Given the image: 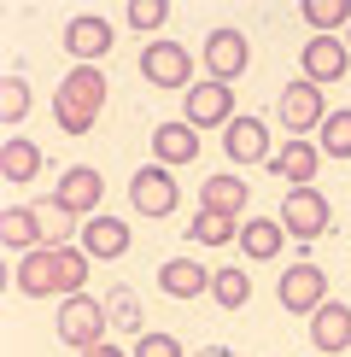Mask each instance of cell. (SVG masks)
I'll return each mask as SVG.
<instances>
[{
  "mask_svg": "<svg viewBox=\"0 0 351 357\" xmlns=\"http://www.w3.org/2000/svg\"><path fill=\"white\" fill-rule=\"evenodd\" d=\"M164 0H129V24H135V29H158V24H164Z\"/></svg>",
  "mask_w": 351,
  "mask_h": 357,
  "instance_id": "d6a6232c",
  "label": "cell"
},
{
  "mask_svg": "<svg viewBox=\"0 0 351 357\" xmlns=\"http://www.w3.org/2000/svg\"><path fill=\"white\" fill-rule=\"evenodd\" d=\"M158 287L170 293V299H199V293H211V270L194 258H170L164 270H158Z\"/></svg>",
  "mask_w": 351,
  "mask_h": 357,
  "instance_id": "ffe728a7",
  "label": "cell"
},
{
  "mask_svg": "<svg viewBox=\"0 0 351 357\" xmlns=\"http://www.w3.org/2000/svg\"><path fill=\"white\" fill-rule=\"evenodd\" d=\"M322 153L328 158H351V112H328L322 117Z\"/></svg>",
  "mask_w": 351,
  "mask_h": 357,
  "instance_id": "83f0119b",
  "label": "cell"
},
{
  "mask_svg": "<svg viewBox=\"0 0 351 357\" xmlns=\"http://www.w3.org/2000/svg\"><path fill=\"white\" fill-rule=\"evenodd\" d=\"M65 47H70V59H106L111 53V24L106 18H94V12H88V18H70L65 24Z\"/></svg>",
  "mask_w": 351,
  "mask_h": 357,
  "instance_id": "ac0fdd59",
  "label": "cell"
},
{
  "mask_svg": "<svg viewBox=\"0 0 351 357\" xmlns=\"http://www.w3.org/2000/svg\"><path fill=\"white\" fill-rule=\"evenodd\" d=\"M36 170H41V146L24 141V135H6V146H0V176L6 182H29Z\"/></svg>",
  "mask_w": 351,
  "mask_h": 357,
  "instance_id": "603a6c76",
  "label": "cell"
},
{
  "mask_svg": "<svg viewBox=\"0 0 351 357\" xmlns=\"http://www.w3.org/2000/svg\"><path fill=\"white\" fill-rule=\"evenodd\" d=\"M106 112V70L94 65H77L70 77H58V94H53V123L65 135H88Z\"/></svg>",
  "mask_w": 351,
  "mask_h": 357,
  "instance_id": "6da1fadb",
  "label": "cell"
},
{
  "mask_svg": "<svg viewBox=\"0 0 351 357\" xmlns=\"http://www.w3.org/2000/svg\"><path fill=\"white\" fill-rule=\"evenodd\" d=\"M36 217H41V234H47V246H53V241L65 246L70 222H77V217H70V211H65V205H58V199H41V205H36Z\"/></svg>",
  "mask_w": 351,
  "mask_h": 357,
  "instance_id": "f1b7e54d",
  "label": "cell"
},
{
  "mask_svg": "<svg viewBox=\"0 0 351 357\" xmlns=\"http://www.w3.org/2000/svg\"><path fill=\"white\" fill-rule=\"evenodd\" d=\"M129 205H135L141 217H170L176 211V176L164 165L135 170V182H129Z\"/></svg>",
  "mask_w": 351,
  "mask_h": 357,
  "instance_id": "30bf717a",
  "label": "cell"
},
{
  "mask_svg": "<svg viewBox=\"0 0 351 357\" xmlns=\"http://www.w3.org/2000/svg\"><path fill=\"white\" fill-rule=\"evenodd\" d=\"M304 24L311 29H351V0H304Z\"/></svg>",
  "mask_w": 351,
  "mask_h": 357,
  "instance_id": "484cf974",
  "label": "cell"
},
{
  "mask_svg": "<svg viewBox=\"0 0 351 357\" xmlns=\"http://www.w3.org/2000/svg\"><path fill=\"white\" fill-rule=\"evenodd\" d=\"M199 357H234V351L228 346H211V351H199Z\"/></svg>",
  "mask_w": 351,
  "mask_h": 357,
  "instance_id": "e575fe53",
  "label": "cell"
},
{
  "mask_svg": "<svg viewBox=\"0 0 351 357\" xmlns=\"http://www.w3.org/2000/svg\"><path fill=\"white\" fill-rule=\"evenodd\" d=\"M187 234H194L199 246H228V241H240V217H223V211H199L194 222H187Z\"/></svg>",
  "mask_w": 351,
  "mask_h": 357,
  "instance_id": "cb8c5ba5",
  "label": "cell"
},
{
  "mask_svg": "<svg viewBox=\"0 0 351 357\" xmlns=\"http://www.w3.org/2000/svg\"><path fill=\"white\" fill-rule=\"evenodd\" d=\"M299 65H304V82H340L345 70H351V47L340 36H311L304 41V53H299Z\"/></svg>",
  "mask_w": 351,
  "mask_h": 357,
  "instance_id": "9c48e42d",
  "label": "cell"
},
{
  "mask_svg": "<svg viewBox=\"0 0 351 357\" xmlns=\"http://www.w3.org/2000/svg\"><path fill=\"white\" fill-rule=\"evenodd\" d=\"M53 199L65 205L70 217H94V211H100V199H106V176H100L94 165H70L65 176H58Z\"/></svg>",
  "mask_w": 351,
  "mask_h": 357,
  "instance_id": "52a82bcc",
  "label": "cell"
},
{
  "mask_svg": "<svg viewBox=\"0 0 351 357\" xmlns=\"http://www.w3.org/2000/svg\"><path fill=\"white\" fill-rule=\"evenodd\" d=\"M88 281V252L77 246H58V299H77Z\"/></svg>",
  "mask_w": 351,
  "mask_h": 357,
  "instance_id": "4316f807",
  "label": "cell"
},
{
  "mask_svg": "<svg viewBox=\"0 0 351 357\" xmlns=\"http://www.w3.org/2000/svg\"><path fill=\"white\" fill-rule=\"evenodd\" d=\"M223 146H228L234 165H263V158H270V129H263L258 117H234L223 129Z\"/></svg>",
  "mask_w": 351,
  "mask_h": 357,
  "instance_id": "9a60e30c",
  "label": "cell"
},
{
  "mask_svg": "<svg viewBox=\"0 0 351 357\" xmlns=\"http://www.w3.org/2000/svg\"><path fill=\"white\" fill-rule=\"evenodd\" d=\"M0 117H6V123H24V117H29V82H24V77H6V94H0Z\"/></svg>",
  "mask_w": 351,
  "mask_h": 357,
  "instance_id": "4dcf8cb0",
  "label": "cell"
},
{
  "mask_svg": "<svg viewBox=\"0 0 351 357\" xmlns=\"http://www.w3.org/2000/svg\"><path fill=\"white\" fill-rule=\"evenodd\" d=\"M141 77L153 88H194L187 77H194V59H187V47H176V41H146L141 47Z\"/></svg>",
  "mask_w": 351,
  "mask_h": 357,
  "instance_id": "5b68a950",
  "label": "cell"
},
{
  "mask_svg": "<svg viewBox=\"0 0 351 357\" xmlns=\"http://www.w3.org/2000/svg\"><path fill=\"white\" fill-rule=\"evenodd\" d=\"M0 241H6V252L18 246V252H36V246H47V234H41V217H36V205H6L0 211Z\"/></svg>",
  "mask_w": 351,
  "mask_h": 357,
  "instance_id": "d6986e66",
  "label": "cell"
},
{
  "mask_svg": "<svg viewBox=\"0 0 351 357\" xmlns=\"http://www.w3.org/2000/svg\"><path fill=\"white\" fill-rule=\"evenodd\" d=\"M311 346L322 357H340L351 346V310L345 305H334V299H322L316 305V317H311Z\"/></svg>",
  "mask_w": 351,
  "mask_h": 357,
  "instance_id": "7c38bea8",
  "label": "cell"
},
{
  "mask_svg": "<svg viewBox=\"0 0 351 357\" xmlns=\"http://www.w3.org/2000/svg\"><path fill=\"white\" fill-rule=\"evenodd\" d=\"M275 299H281V310L316 317V305L328 299V275H322L316 264H292V270H281V281H275Z\"/></svg>",
  "mask_w": 351,
  "mask_h": 357,
  "instance_id": "277c9868",
  "label": "cell"
},
{
  "mask_svg": "<svg viewBox=\"0 0 351 357\" xmlns=\"http://www.w3.org/2000/svg\"><path fill=\"white\" fill-rule=\"evenodd\" d=\"M281 229L292 241H316V234L328 229V199H322L316 188H292L287 205H281Z\"/></svg>",
  "mask_w": 351,
  "mask_h": 357,
  "instance_id": "8fae6325",
  "label": "cell"
},
{
  "mask_svg": "<svg viewBox=\"0 0 351 357\" xmlns=\"http://www.w3.org/2000/svg\"><path fill=\"white\" fill-rule=\"evenodd\" d=\"M199 199H205V211H223V217H246V182L240 176H205V188H199Z\"/></svg>",
  "mask_w": 351,
  "mask_h": 357,
  "instance_id": "44dd1931",
  "label": "cell"
},
{
  "mask_svg": "<svg viewBox=\"0 0 351 357\" xmlns=\"http://www.w3.org/2000/svg\"><path fill=\"white\" fill-rule=\"evenodd\" d=\"M82 252H88V258H123V252H129V222L123 217H88L82 222Z\"/></svg>",
  "mask_w": 351,
  "mask_h": 357,
  "instance_id": "2e32d148",
  "label": "cell"
},
{
  "mask_svg": "<svg viewBox=\"0 0 351 357\" xmlns=\"http://www.w3.org/2000/svg\"><path fill=\"white\" fill-rule=\"evenodd\" d=\"M153 158H158L164 170L194 165V158H199V129H194V123H158V129H153Z\"/></svg>",
  "mask_w": 351,
  "mask_h": 357,
  "instance_id": "4fadbf2b",
  "label": "cell"
},
{
  "mask_svg": "<svg viewBox=\"0 0 351 357\" xmlns=\"http://www.w3.org/2000/svg\"><path fill=\"white\" fill-rule=\"evenodd\" d=\"M182 123H194V129H211V123H234V88L228 82H194L182 94Z\"/></svg>",
  "mask_w": 351,
  "mask_h": 357,
  "instance_id": "3957f363",
  "label": "cell"
},
{
  "mask_svg": "<svg viewBox=\"0 0 351 357\" xmlns=\"http://www.w3.org/2000/svg\"><path fill=\"white\" fill-rule=\"evenodd\" d=\"M275 112H281V123H287L292 141H304L311 129H322V117H328V112H322V88L316 82H287Z\"/></svg>",
  "mask_w": 351,
  "mask_h": 357,
  "instance_id": "ba28073f",
  "label": "cell"
},
{
  "mask_svg": "<svg viewBox=\"0 0 351 357\" xmlns=\"http://www.w3.org/2000/svg\"><path fill=\"white\" fill-rule=\"evenodd\" d=\"M246 65H252L246 29H211V36H205V70H211V82H234V77H246Z\"/></svg>",
  "mask_w": 351,
  "mask_h": 357,
  "instance_id": "8992f818",
  "label": "cell"
},
{
  "mask_svg": "<svg viewBox=\"0 0 351 357\" xmlns=\"http://www.w3.org/2000/svg\"><path fill=\"white\" fill-rule=\"evenodd\" d=\"M18 293H24V299H47V293H58V246L24 252V264H18Z\"/></svg>",
  "mask_w": 351,
  "mask_h": 357,
  "instance_id": "5bb4252c",
  "label": "cell"
},
{
  "mask_svg": "<svg viewBox=\"0 0 351 357\" xmlns=\"http://www.w3.org/2000/svg\"><path fill=\"white\" fill-rule=\"evenodd\" d=\"M316 165H322V146H311V141H287L281 153H270V170L281 176L287 188H311Z\"/></svg>",
  "mask_w": 351,
  "mask_h": 357,
  "instance_id": "e0dca14e",
  "label": "cell"
},
{
  "mask_svg": "<svg viewBox=\"0 0 351 357\" xmlns=\"http://www.w3.org/2000/svg\"><path fill=\"white\" fill-rule=\"evenodd\" d=\"M106 322H111V310L100 299H88V293H77V299L58 305V340L77 346V351H88L94 340H106Z\"/></svg>",
  "mask_w": 351,
  "mask_h": 357,
  "instance_id": "7a4b0ae2",
  "label": "cell"
},
{
  "mask_svg": "<svg viewBox=\"0 0 351 357\" xmlns=\"http://www.w3.org/2000/svg\"><path fill=\"white\" fill-rule=\"evenodd\" d=\"M211 293H217V305H223V310H246V299H252V281H246L240 264H228V270L211 275Z\"/></svg>",
  "mask_w": 351,
  "mask_h": 357,
  "instance_id": "d4e9b609",
  "label": "cell"
},
{
  "mask_svg": "<svg viewBox=\"0 0 351 357\" xmlns=\"http://www.w3.org/2000/svg\"><path fill=\"white\" fill-rule=\"evenodd\" d=\"M345 47H351V29H345Z\"/></svg>",
  "mask_w": 351,
  "mask_h": 357,
  "instance_id": "d590c367",
  "label": "cell"
},
{
  "mask_svg": "<svg viewBox=\"0 0 351 357\" xmlns=\"http://www.w3.org/2000/svg\"><path fill=\"white\" fill-rule=\"evenodd\" d=\"M106 310H111L117 328H141V299H135L129 287H111V293H106Z\"/></svg>",
  "mask_w": 351,
  "mask_h": 357,
  "instance_id": "f546056e",
  "label": "cell"
},
{
  "mask_svg": "<svg viewBox=\"0 0 351 357\" xmlns=\"http://www.w3.org/2000/svg\"><path fill=\"white\" fill-rule=\"evenodd\" d=\"M281 241H287V229H281V222H270V217H246L240 222V246H246V258H252V264H270L275 252H281Z\"/></svg>",
  "mask_w": 351,
  "mask_h": 357,
  "instance_id": "7402d4cb",
  "label": "cell"
},
{
  "mask_svg": "<svg viewBox=\"0 0 351 357\" xmlns=\"http://www.w3.org/2000/svg\"><path fill=\"white\" fill-rule=\"evenodd\" d=\"M135 357H182V340H176V334H141L135 340Z\"/></svg>",
  "mask_w": 351,
  "mask_h": 357,
  "instance_id": "1f68e13d",
  "label": "cell"
},
{
  "mask_svg": "<svg viewBox=\"0 0 351 357\" xmlns=\"http://www.w3.org/2000/svg\"><path fill=\"white\" fill-rule=\"evenodd\" d=\"M82 357H123V351H117V346H111V340H94V346H88Z\"/></svg>",
  "mask_w": 351,
  "mask_h": 357,
  "instance_id": "836d02e7",
  "label": "cell"
}]
</instances>
